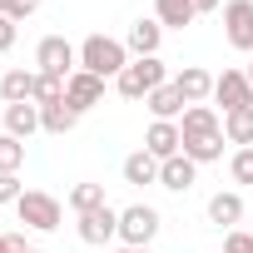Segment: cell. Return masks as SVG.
<instances>
[{"mask_svg":"<svg viewBox=\"0 0 253 253\" xmlns=\"http://www.w3.org/2000/svg\"><path fill=\"white\" fill-rule=\"evenodd\" d=\"M144 149L164 164V159L184 154V129H179L174 119H154V124H149V134H144Z\"/></svg>","mask_w":253,"mask_h":253,"instance_id":"30bf717a","label":"cell"},{"mask_svg":"<svg viewBox=\"0 0 253 253\" xmlns=\"http://www.w3.org/2000/svg\"><path fill=\"white\" fill-rule=\"evenodd\" d=\"M35 65H40V75H60V80H70V75L80 70V50H75L65 35H45V40L35 45Z\"/></svg>","mask_w":253,"mask_h":253,"instance_id":"5b68a950","label":"cell"},{"mask_svg":"<svg viewBox=\"0 0 253 253\" xmlns=\"http://www.w3.org/2000/svg\"><path fill=\"white\" fill-rule=\"evenodd\" d=\"M40 129V104L30 99V104H5V134H15V139H30Z\"/></svg>","mask_w":253,"mask_h":253,"instance_id":"ac0fdd59","label":"cell"},{"mask_svg":"<svg viewBox=\"0 0 253 253\" xmlns=\"http://www.w3.org/2000/svg\"><path fill=\"white\" fill-rule=\"evenodd\" d=\"M243 75H248V84H253V60H248V70H243Z\"/></svg>","mask_w":253,"mask_h":253,"instance_id":"e575fe53","label":"cell"},{"mask_svg":"<svg viewBox=\"0 0 253 253\" xmlns=\"http://www.w3.org/2000/svg\"><path fill=\"white\" fill-rule=\"evenodd\" d=\"M124 65H129V45L124 40H109V35H89L80 45V70L99 75V80H119Z\"/></svg>","mask_w":253,"mask_h":253,"instance_id":"6da1fadb","label":"cell"},{"mask_svg":"<svg viewBox=\"0 0 253 253\" xmlns=\"http://www.w3.org/2000/svg\"><path fill=\"white\" fill-rule=\"evenodd\" d=\"M194 179H199V164H194L189 154H174V159H164V164H159V184H164V189H174V194H189V189H194Z\"/></svg>","mask_w":253,"mask_h":253,"instance_id":"7c38bea8","label":"cell"},{"mask_svg":"<svg viewBox=\"0 0 253 253\" xmlns=\"http://www.w3.org/2000/svg\"><path fill=\"white\" fill-rule=\"evenodd\" d=\"M213 80H218V75H209L204 65H189V70L174 75V84H179V94H184L189 104H209V99H213Z\"/></svg>","mask_w":253,"mask_h":253,"instance_id":"8fae6325","label":"cell"},{"mask_svg":"<svg viewBox=\"0 0 253 253\" xmlns=\"http://www.w3.org/2000/svg\"><path fill=\"white\" fill-rule=\"evenodd\" d=\"M238 218H243V199H238V194H213V199H209V223L233 228Z\"/></svg>","mask_w":253,"mask_h":253,"instance_id":"44dd1931","label":"cell"},{"mask_svg":"<svg viewBox=\"0 0 253 253\" xmlns=\"http://www.w3.org/2000/svg\"><path fill=\"white\" fill-rule=\"evenodd\" d=\"M194 10H199V15H209V10H218V0H194Z\"/></svg>","mask_w":253,"mask_h":253,"instance_id":"1f68e13d","label":"cell"},{"mask_svg":"<svg viewBox=\"0 0 253 253\" xmlns=\"http://www.w3.org/2000/svg\"><path fill=\"white\" fill-rule=\"evenodd\" d=\"M30 253H45V248H30Z\"/></svg>","mask_w":253,"mask_h":253,"instance_id":"d590c367","label":"cell"},{"mask_svg":"<svg viewBox=\"0 0 253 253\" xmlns=\"http://www.w3.org/2000/svg\"><path fill=\"white\" fill-rule=\"evenodd\" d=\"M0 15H10V0H0Z\"/></svg>","mask_w":253,"mask_h":253,"instance_id":"836d02e7","label":"cell"},{"mask_svg":"<svg viewBox=\"0 0 253 253\" xmlns=\"http://www.w3.org/2000/svg\"><path fill=\"white\" fill-rule=\"evenodd\" d=\"M15 213H20V223H25V228H35V233H55V228H60V218H65L60 199H55V194H45V189H25V194H20V204H15Z\"/></svg>","mask_w":253,"mask_h":253,"instance_id":"3957f363","label":"cell"},{"mask_svg":"<svg viewBox=\"0 0 253 253\" xmlns=\"http://www.w3.org/2000/svg\"><path fill=\"white\" fill-rule=\"evenodd\" d=\"M159 84H169V70H164V60H159V55L129 60V65H124V75L114 80V89H119L124 99H149Z\"/></svg>","mask_w":253,"mask_h":253,"instance_id":"7a4b0ae2","label":"cell"},{"mask_svg":"<svg viewBox=\"0 0 253 253\" xmlns=\"http://www.w3.org/2000/svg\"><path fill=\"white\" fill-rule=\"evenodd\" d=\"M134 50V60H144V55H159V45H164V25L159 20H134L129 25V40H124Z\"/></svg>","mask_w":253,"mask_h":253,"instance_id":"9a60e30c","label":"cell"},{"mask_svg":"<svg viewBox=\"0 0 253 253\" xmlns=\"http://www.w3.org/2000/svg\"><path fill=\"white\" fill-rule=\"evenodd\" d=\"M154 233H159V209H149V204L119 209V243L124 248H149Z\"/></svg>","mask_w":253,"mask_h":253,"instance_id":"277c9868","label":"cell"},{"mask_svg":"<svg viewBox=\"0 0 253 253\" xmlns=\"http://www.w3.org/2000/svg\"><path fill=\"white\" fill-rule=\"evenodd\" d=\"M154 20L164 30H184L199 20V10H194V0H154Z\"/></svg>","mask_w":253,"mask_h":253,"instance_id":"e0dca14e","label":"cell"},{"mask_svg":"<svg viewBox=\"0 0 253 253\" xmlns=\"http://www.w3.org/2000/svg\"><path fill=\"white\" fill-rule=\"evenodd\" d=\"M35 10H40V0H10V20H25Z\"/></svg>","mask_w":253,"mask_h":253,"instance_id":"4dcf8cb0","label":"cell"},{"mask_svg":"<svg viewBox=\"0 0 253 253\" xmlns=\"http://www.w3.org/2000/svg\"><path fill=\"white\" fill-rule=\"evenodd\" d=\"M65 104H70L75 114H84V109L104 104V80H99V75H89V70H75V75L65 80Z\"/></svg>","mask_w":253,"mask_h":253,"instance_id":"ba28073f","label":"cell"},{"mask_svg":"<svg viewBox=\"0 0 253 253\" xmlns=\"http://www.w3.org/2000/svg\"><path fill=\"white\" fill-rule=\"evenodd\" d=\"M223 35L233 50L253 55V0H228L223 5Z\"/></svg>","mask_w":253,"mask_h":253,"instance_id":"8992f818","label":"cell"},{"mask_svg":"<svg viewBox=\"0 0 253 253\" xmlns=\"http://www.w3.org/2000/svg\"><path fill=\"white\" fill-rule=\"evenodd\" d=\"M60 99H65V80H60V75H40V70H35V104L45 109V104H60Z\"/></svg>","mask_w":253,"mask_h":253,"instance_id":"d4e9b609","label":"cell"},{"mask_svg":"<svg viewBox=\"0 0 253 253\" xmlns=\"http://www.w3.org/2000/svg\"><path fill=\"white\" fill-rule=\"evenodd\" d=\"M114 253H154V248H114Z\"/></svg>","mask_w":253,"mask_h":253,"instance_id":"d6a6232c","label":"cell"},{"mask_svg":"<svg viewBox=\"0 0 253 253\" xmlns=\"http://www.w3.org/2000/svg\"><path fill=\"white\" fill-rule=\"evenodd\" d=\"M179 129H184V139H209V134H223V124H218L213 104H189L184 119H179Z\"/></svg>","mask_w":253,"mask_h":253,"instance_id":"4fadbf2b","label":"cell"},{"mask_svg":"<svg viewBox=\"0 0 253 253\" xmlns=\"http://www.w3.org/2000/svg\"><path fill=\"white\" fill-rule=\"evenodd\" d=\"M15 35H20V30H15V20H10V15H0V55L15 50Z\"/></svg>","mask_w":253,"mask_h":253,"instance_id":"f1b7e54d","label":"cell"},{"mask_svg":"<svg viewBox=\"0 0 253 253\" xmlns=\"http://www.w3.org/2000/svg\"><path fill=\"white\" fill-rule=\"evenodd\" d=\"M0 253H30L25 248V233H0Z\"/></svg>","mask_w":253,"mask_h":253,"instance_id":"f546056e","label":"cell"},{"mask_svg":"<svg viewBox=\"0 0 253 253\" xmlns=\"http://www.w3.org/2000/svg\"><path fill=\"white\" fill-rule=\"evenodd\" d=\"M20 164H25V139L0 134V174H20Z\"/></svg>","mask_w":253,"mask_h":253,"instance_id":"cb8c5ba5","label":"cell"},{"mask_svg":"<svg viewBox=\"0 0 253 253\" xmlns=\"http://www.w3.org/2000/svg\"><path fill=\"white\" fill-rule=\"evenodd\" d=\"M65 204H70L75 213H89V209H104L109 199H104V184H75Z\"/></svg>","mask_w":253,"mask_h":253,"instance_id":"603a6c76","label":"cell"},{"mask_svg":"<svg viewBox=\"0 0 253 253\" xmlns=\"http://www.w3.org/2000/svg\"><path fill=\"white\" fill-rule=\"evenodd\" d=\"M228 174H233L238 184H253V149H238V154L228 159Z\"/></svg>","mask_w":253,"mask_h":253,"instance_id":"484cf974","label":"cell"},{"mask_svg":"<svg viewBox=\"0 0 253 253\" xmlns=\"http://www.w3.org/2000/svg\"><path fill=\"white\" fill-rule=\"evenodd\" d=\"M223 253H253V233H243V228H228V238H223Z\"/></svg>","mask_w":253,"mask_h":253,"instance_id":"4316f807","label":"cell"},{"mask_svg":"<svg viewBox=\"0 0 253 253\" xmlns=\"http://www.w3.org/2000/svg\"><path fill=\"white\" fill-rule=\"evenodd\" d=\"M213 99L223 104V114L248 109V104H253V84H248V75H243V70H223V75L213 80Z\"/></svg>","mask_w":253,"mask_h":253,"instance_id":"9c48e42d","label":"cell"},{"mask_svg":"<svg viewBox=\"0 0 253 253\" xmlns=\"http://www.w3.org/2000/svg\"><path fill=\"white\" fill-rule=\"evenodd\" d=\"M0 99L5 104H30L35 99V70H5L0 75Z\"/></svg>","mask_w":253,"mask_h":253,"instance_id":"2e32d148","label":"cell"},{"mask_svg":"<svg viewBox=\"0 0 253 253\" xmlns=\"http://www.w3.org/2000/svg\"><path fill=\"white\" fill-rule=\"evenodd\" d=\"M124 184H134V189L159 184V159H154L149 149H134L129 159H124Z\"/></svg>","mask_w":253,"mask_h":253,"instance_id":"d6986e66","label":"cell"},{"mask_svg":"<svg viewBox=\"0 0 253 253\" xmlns=\"http://www.w3.org/2000/svg\"><path fill=\"white\" fill-rule=\"evenodd\" d=\"M80 243H89V248H104L109 238H119V209H89V213H80Z\"/></svg>","mask_w":253,"mask_h":253,"instance_id":"52a82bcc","label":"cell"},{"mask_svg":"<svg viewBox=\"0 0 253 253\" xmlns=\"http://www.w3.org/2000/svg\"><path fill=\"white\" fill-rule=\"evenodd\" d=\"M144 104H149V114H154V119H174V124H179V119H184V109H189V99L179 94V84H174V80H169V84H159Z\"/></svg>","mask_w":253,"mask_h":253,"instance_id":"5bb4252c","label":"cell"},{"mask_svg":"<svg viewBox=\"0 0 253 253\" xmlns=\"http://www.w3.org/2000/svg\"><path fill=\"white\" fill-rule=\"evenodd\" d=\"M223 139L238 144V149H253V104L238 109V114H223Z\"/></svg>","mask_w":253,"mask_h":253,"instance_id":"ffe728a7","label":"cell"},{"mask_svg":"<svg viewBox=\"0 0 253 253\" xmlns=\"http://www.w3.org/2000/svg\"><path fill=\"white\" fill-rule=\"evenodd\" d=\"M75 124H80V114H75V109H70L65 99H60V104H45V109H40V129H45V134H70Z\"/></svg>","mask_w":253,"mask_h":253,"instance_id":"7402d4cb","label":"cell"},{"mask_svg":"<svg viewBox=\"0 0 253 253\" xmlns=\"http://www.w3.org/2000/svg\"><path fill=\"white\" fill-rule=\"evenodd\" d=\"M20 174H0V204H20Z\"/></svg>","mask_w":253,"mask_h":253,"instance_id":"83f0119b","label":"cell"}]
</instances>
